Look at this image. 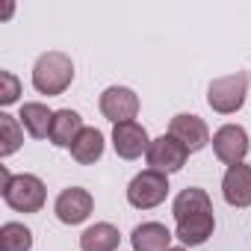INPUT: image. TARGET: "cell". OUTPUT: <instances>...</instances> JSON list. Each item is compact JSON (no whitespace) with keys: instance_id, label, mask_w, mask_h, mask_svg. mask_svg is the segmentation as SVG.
<instances>
[{"instance_id":"8","label":"cell","mask_w":251,"mask_h":251,"mask_svg":"<svg viewBox=\"0 0 251 251\" xmlns=\"http://www.w3.org/2000/svg\"><path fill=\"white\" fill-rule=\"evenodd\" d=\"M213 151L222 163L227 166H239L248 154V133L239 124H225L213 133Z\"/></svg>"},{"instance_id":"20","label":"cell","mask_w":251,"mask_h":251,"mask_svg":"<svg viewBox=\"0 0 251 251\" xmlns=\"http://www.w3.org/2000/svg\"><path fill=\"white\" fill-rule=\"evenodd\" d=\"M18 95H21V83H18V77H15L12 71H0V103L9 106V103L18 100Z\"/></svg>"},{"instance_id":"2","label":"cell","mask_w":251,"mask_h":251,"mask_svg":"<svg viewBox=\"0 0 251 251\" xmlns=\"http://www.w3.org/2000/svg\"><path fill=\"white\" fill-rule=\"evenodd\" d=\"M0 177H3V201L18 210V213H39L45 207V183L36 175H12L6 166H0Z\"/></svg>"},{"instance_id":"10","label":"cell","mask_w":251,"mask_h":251,"mask_svg":"<svg viewBox=\"0 0 251 251\" xmlns=\"http://www.w3.org/2000/svg\"><path fill=\"white\" fill-rule=\"evenodd\" d=\"M92 207H95V201H92V195H89L86 189L68 186V189L59 192V198H56V204H53V213H56V219H59L62 225H80V222L89 219Z\"/></svg>"},{"instance_id":"17","label":"cell","mask_w":251,"mask_h":251,"mask_svg":"<svg viewBox=\"0 0 251 251\" xmlns=\"http://www.w3.org/2000/svg\"><path fill=\"white\" fill-rule=\"evenodd\" d=\"M21 124L27 127V133L33 139H45L50 136V124H53V112L45 103H24L21 106Z\"/></svg>"},{"instance_id":"3","label":"cell","mask_w":251,"mask_h":251,"mask_svg":"<svg viewBox=\"0 0 251 251\" xmlns=\"http://www.w3.org/2000/svg\"><path fill=\"white\" fill-rule=\"evenodd\" d=\"M74 80V62L71 56L59 53V50H50V53H42L36 59V68H33V86L36 92L42 95H62Z\"/></svg>"},{"instance_id":"5","label":"cell","mask_w":251,"mask_h":251,"mask_svg":"<svg viewBox=\"0 0 251 251\" xmlns=\"http://www.w3.org/2000/svg\"><path fill=\"white\" fill-rule=\"evenodd\" d=\"M166 195H169V177L163 172H154V169L139 172L127 186V201L136 210H151V207L163 204Z\"/></svg>"},{"instance_id":"15","label":"cell","mask_w":251,"mask_h":251,"mask_svg":"<svg viewBox=\"0 0 251 251\" xmlns=\"http://www.w3.org/2000/svg\"><path fill=\"white\" fill-rule=\"evenodd\" d=\"M118 242V227H112L109 222H98L80 233V251H115Z\"/></svg>"},{"instance_id":"18","label":"cell","mask_w":251,"mask_h":251,"mask_svg":"<svg viewBox=\"0 0 251 251\" xmlns=\"http://www.w3.org/2000/svg\"><path fill=\"white\" fill-rule=\"evenodd\" d=\"M33 248V233L21 222H6L0 227V251H30Z\"/></svg>"},{"instance_id":"16","label":"cell","mask_w":251,"mask_h":251,"mask_svg":"<svg viewBox=\"0 0 251 251\" xmlns=\"http://www.w3.org/2000/svg\"><path fill=\"white\" fill-rule=\"evenodd\" d=\"M100 154H103V133L95 127H83V133L71 145V157L80 166H92L95 160H100Z\"/></svg>"},{"instance_id":"1","label":"cell","mask_w":251,"mask_h":251,"mask_svg":"<svg viewBox=\"0 0 251 251\" xmlns=\"http://www.w3.org/2000/svg\"><path fill=\"white\" fill-rule=\"evenodd\" d=\"M175 222H177V239L183 245H204L213 236L216 219H213V204L210 195L198 186L183 189L175 204H172Z\"/></svg>"},{"instance_id":"21","label":"cell","mask_w":251,"mask_h":251,"mask_svg":"<svg viewBox=\"0 0 251 251\" xmlns=\"http://www.w3.org/2000/svg\"><path fill=\"white\" fill-rule=\"evenodd\" d=\"M169 251H186V248H169Z\"/></svg>"},{"instance_id":"7","label":"cell","mask_w":251,"mask_h":251,"mask_svg":"<svg viewBox=\"0 0 251 251\" xmlns=\"http://www.w3.org/2000/svg\"><path fill=\"white\" fill-rule=\"evenodd\" d=\"M100 112L103 118H109L112 124H124V121H133L139 112V98L133 89L127 86H109L100 95Z\"/></svg>"},{"instance_id":"4","label":"cell","mask_w":251,"mask_h":251,"mask_svg":"<svg viewBox=\"0 0 251 251\" xmlns=\"http://www.w3.org/2000/svg\"><path fill=\"white\" fill-rule=\"evenodd\" d=\"M245 95H248V74L236 71V74H227V77H219L210 83L207 89V103L222 112V115H230L236 112L242 103H245Z\"/></svg>"},{"instance_id":"19","label":"cell","mask_w":251,"mask_h":251,"mask_svg":"<svg viewBox=\"0 0 251 251\" xmlns=\"http://www.w3.org/2000/svg\"><path fill=\"white\" fill-rule=\"evenodd\" d=\"M24 142V133H21V124L12 118V115H0V157H12Z\"/></svg>"},{"instance_id":"9","label":"cell","mask_w":251,"mask_h":251,"mask_svg":"<svg viewBox=\"0 0 251 251\" xmlns=\"http://www.w3.org/2000/svg\"><path fill=\"white\" fill-rule=\"evenodd\" d=\"M112 145H115V154L121 160H136V157L148 154L151 139L139 121H124V124L112 127Z\"/></svg>"},{"instance_id":"6","label":"cell","mask_w":251,"mask_h":251,"mask_svg":"<svg viewBox=\"0 0 251 251\" xmlns=\"http://www.w3.org/2000/svg\"><path fill=\"white\" fill-rule=\"evenodd\" d=\"M145 157H148V166H151L154 172L172 175V172H180V169L186 166V157H189V151H186V145H183V142H177V139L169 133V136H160V139H154Z\"/></svg>"},{"instance_id":"14","label":"cell","mask_w":251,"mask_h":251,"mask_svg":"<svg viewBox=\"0 0 251 251\" xmlns=\"http://www.w3.org/2000/svg\"><path fill=\"white\" fill-rule=\"evenodd\" d=\"M83 133V118L74 109H59L53 112V124H50V142L56 148H71L77 142V136Z\"/></svg>"},{"instance_id":"12","label":"cell","mask_w":251,"mask_h":251,"mask_svg":"<svg viewBox=\"0 0 251 251\" xmlns=\"http://www.w3.org/2000/svg\"><path fill=\"white\" fill-rule=\"evenodd\" d=\"M222 195L230 207H251V166H227L222 180Z\"/></svg>"},{"instance_id":"11","label":"cell","mask_w":251,"mask_h":251,"mask_svg":"<svg viewBox=\"0 0 251 251\" xmlns=\"http://www.w3.org/2000/svg\"><path fill=\"white\" fill-rule=\"evenodd\" d=\"M169 133H172L177 142H183L189 154H192V151H201V148L210 142V130H207V124H204L198 115H189V112H180V115H175V118H172Z\"/></svg>"},{"instance_id":"13","label":"cell","mask_w":251,"mask_h":251,"mask_svg":"<svg viewBox=\"0 0 251 251\" xmlns=\"http://www.w3.org/2000/svg\"><path fill=\"white\" fill-rule=\"evenodd\" d=\"M172 239H175L172 230L160 222H145V225L133 227V233H130L133 251H169Z\"/></svg>"}]
</instances>
